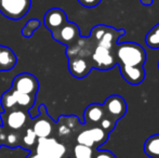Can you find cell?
<instances>
[{
    "label": "cell",
    "mask_w": 159,
    "mask_h": 158,
    "mask_svg": "<svg viewBox=\"0 0 159 158\" xmlns=\"http://www.w3.org/2000/svg\"><path fill=\"white\" fill-rule=\"evenodd\" d=\"M32 0H0V13L7 19L21 20L28 13Z\"/></svg>",
    "instance_id": "277c9868"
},
{
    "label": "cell",
    "mask_w": 159,
    "mask_h": 158,
    "mask_svg": "<svg viewBox=\"0 0 159 158\" xmlns=\"http://www.w3.org/2000/svg\"><path fill=\"white\" fill-rule=\"evenodd\" d=\"M0 146H1V143H0Z\"/></svg>",
    "instance_id": "d6a6232c"
},
{
    "label": "cell",
    "mask_w": 159,
    "mask_h": 158,
    "mask_svg": "<svg viewBox=\"0 0 159 158\" xmlns=\"http://www.w3.org/2000/svg\"><path fill=\"white\" fill-rule=\"evenodd\" d=\"M144 153L151 158H159V133L147 138L144 143Z\"/></svg>",
    "instance_id": "ac0fdd59"
},
{
    "label": "cell",
    "mask_w": 159,
    "mask_h": 158,
    "mask_svg": "<svg viewBox=\"0 0 159 158\" xmlns=\"http://www.w3.org/2000/svg\"><path fill=\"white\" fill-rule=\"evenodd\" d=\"M145 42L151 49H159V24L155 25L147 33Z\"/></svg>",
    "instance_id": "ffe728a7"
},
{
    "label": "cell",
    "mask_w": 159,
    "mask_h": 158,
    "mask_svg": "<svg viewBox=\"0 0 159 158\" xmlns=\"http://www.w3.org/2000/svg\"><path fill=\"white\" fill-rule=\"evenodd\" d=\"M158 70H159V61H158Z\"/></svg>",
    "instance_id": "1f68e13d"
},
{
    "label": "cell",
    "mask_w": 159,
    "mask_h": 158,
    "mask_svg": "<svg viewBox=\"0 0 159 158\" xmlns=\"http://www.w3.org/2000/svg\"><path fill=\"white\" fill-rule=\"evenodd\" d=\"M93 158H116L115 155L107 150H96Z\"/></svg>",
    "instance_id": "484cf974"
},
{
    "label": "cell",
    "mask_w": 159,
    "mask_h": 158,
    "mask_svg": "<svg viewBox=\"0 0 159 158\" xmlns=\"http://www.w3.org/2000/svg\"><path fill=\"white\" fill-rule=\"evenodd\" d=\"M23 143L25 145V147L27 148H30L37 143V137H36L35 132L33 131L32 128H28L26 130L25 134L23 135Z\"/></svg>",
    "instance_id": "cb8c5ba5"
},
{
    "label": "cell",
    "mask_w": 159,
    "mask_h": 158,
    "mask_svg": "<svg viewBox=\"0 0 159 158\" xmlns=\"http://www.w3.org/2000/svg\"><path fill=\"white\" fill-rule=\"evenodd\" d=\"M67 22V15L62 9L52 8L46 12L43 16L44 26L50 30L51 33L57 30L62 25Z\"/></svg>",
    "instance_id": "8fae6325"
},
{
    "label": "cell",
    "mask_w": 159,
    "mask_h": 158,
    "mask_svg": "<svg viewBox=\"0 0 159 158\" xmlns=\"http://www.w3.org/2000/svg\"><path fill=\"white\" fill-rule=\"evenodd\" d=\"M102 0H78L81 6L86 7V8H94V7L98 6Z\"/></svg>",
    "instance_id": "4316f807"
},
{
    "label": "cell",
    "mask_w": 159,
    "mask_h": 158,
    "mask_svg": "<svg viewBox=\"0 0 159 158\" xmlns=\"http://www.w3.org/2000/svg\"><path fill=\"white\" fill-rule=\"evenodd\" d=\"M11 89L21 93L36 95L39 89V81L30 73H21L14 77Z\"/></svg>",
    "instance_id": "52a82bcc"
},
{
    "label": "cell",
    "mask_w": 159,
    "mask_h": 158,
    "mask_svg": "<svg viewBox=\"0 0 159 158\" xmlns=\"http://www.w3.org/2000/svg\"><path fill=\"white\" fill-rule=\"evenodd\" d=\"M116 61L119 67H139L144 66L146 52L141 44L127 41L116 44Z\"/></svg>",
    "instance_id": "6da1fadb"
},
{
    "label": "cell",
    "mask_w": 159,
    "mask_h": 158,
    "mask_svg": "<svg viewBox=\"0 0 159 158\" xmlns=\"http://www.w3.org/2000/svg\"><path fill=\"white\" fill-rule=\"evenodd\" d=\"M16 55L10 48L0 44V65L2 72L12 70L16 64Z\"/></svg>",
    "instance_id": "2e32d148"
},
{
    "label": "cell",
    "mask_w": 159,
    "mask_h": 158,
    "mask_svg": "<svg viewBox=\"0 0 159 158\" xmlns=\"http://www.w3.org/2000/svg\"><path fill=\"white\" fill-rule=\"evenodd\" d=\"M36 153L46 158H69V152L66 145L59 142L55 138L37 139Z\"/></svg>",
    "instance_id": "7a4b0ae2"
},
{
    "label": "cell",
    "mask_w": 159,
    "mask_h": 158,
    "mask_svg": "<svg viewBox=\"0 0 159 158\" xmlns=\"http://www.w3.org/2000/svg\"><path fill=\"white\" fill-rule=\"evenodd\" d=\"M116 120H114V119H111V117H108V116H106L105 115L104 116V118H103L102 120H101V122L98 124V126L101 127V128L103 129L104 131H106L107 133H111V131L115 129V127H116Z\"/></svg>",
    "instance_id": "d4e9b609"
},
{
    "label": "cell",
    "mask_w": 159,
    "mask_h": 158,
    "mask_svg": "<svg viewBox=\"0 0 159 158\" xmlns=\"http://www.w3.org/2000/svg\"><path fill=\"white\" fill-rule=\"evenodd\" d=\"M13 95L15 97V101H16V106L22 110H30L34 106L36 102V95H30V94H26V93H21L17 92L15 90H12Z\"/></svg>",
    "instance_id": "e0dca14e"
},
{
    "label": "cell",
    "mask_w": 159,
    "mask_h": 158,
    "mask_svg": "<svg viewBox=\"0 0 159 158\" xmlns=\"http://www.w3.org/2000/svg\"><path fill=\"white\" fill-rule=\"evenodd\" d=\"M121 76L128 84L132 86H138L142 84L145 79V68L144 66L139 67H119Z\"/></svg>",
    "instance_id": "5bb4252c"
},
{
    "label": "cell",
    "mask_w": 159,
    "mask_h": 158,
    "mask_svg": "<svg viewBox=\"0 0 159 158\" xmlns=\"http://www.w3.org/2000/svg\"><path fill=\"white\" fill-rule=\"evenodd\" d=\"M4 130V127H2V126H0V134H1V132Z\"/></svg>",
    "instance_id": "f546056e"
},
{
    "label": "cell",
    "mask_w": 159,
    "mask_h": 158,
    "mask_svg": "<svg viewBox=\"0 0 159 158\" xmlns=\"http://www.w3.org/2000/svg\"><path fill=\"white\" fill-rule=\"evenodd\" d=\"M103 107L105 111V115L111 117V119L118 121L126 115L127 103L121 95L113 94L105 100Z\"/></svg>",
    "instance_id": "ba28073f"
},
{
    "label": "cell",
    "mask_w": 159,
    "mask_h": 158,
    "mask_svg": "<svg viewBox=\"0 0 159 158\" xmlns=\"http://www.w3.org/2000/svg\"><path fill=\"white\" fill-rule=\"evenodd\" d=\"M105 111L103 107V104L98 103H92L86 107L84 112V124L87 127L92 126H98L101 120L104 118Z\"/></svg>",
    "instance_id": "7c38bea8"
},
{
    "label": "cell",
    "mask_w": 159,
    "mask_h": 158,
    "mask_svg": "<svg viewBox=\"0 0 159 158\" xmlns=\"http://www.w3.org/2000/svg\"><path fill=\"white\" fill-rule=\"evenodd\" d=\"M141 3L143 4V6H152L153 4V0H140Z\"/></svg>",
    "instance_id": "f1b7e54d"
},
{
    "label": "cell",
    "mask_w": 159,
    "mask_h": 158,
    "mask_svg": "<svg viewBox=\"0 0 159 158\" xmlns=\"http://www.w3.org/2000/svg\"><path fill=\"white\" fill-rule=\"evenodd\" d=\"M84 124H80V121L76 116H68V117H61L57 127V132L61 138L70 135L74 132H79L80 130L77 129L82 128ZM82 130V129H81Z\"/></svg>",
    "instance_id": "4fadbf2b"
},
{
    "label": "cell",
    "mask_w": 159,
    "mask_h": 158,
    "mask_svg": "<svg viewBox=\"0 0 159 158\" xmlns=\"http://www.w3.org/2000/svg\"><path fill=\"white\" fill-rule=\"evenodd\" d=\"M115 49L105 48V47L96 44L94 50L91 55V62H92V67L101 70H111L117 65L115 55Z\"/></svg>",
    "instance_id": "5b68a950"
},
{
    "label": "cell",
    "mask_w": 159,
    "mask_h": 158,
    "mask_svg": "<svg viewBox=\"0 0 159 158\" xmlns=\"http://www.w3.org/2000/svg\"><path fill=\"white\" fill-rule=\"evenodd\" d=\"M51 34H52L53 39L68 47L80 37V30L77 24L67 21L64 25H62L61 27L52 32Z\"/></svg>",
    "instance_id": "9c48e42d"
},
{
    "label": "cell",
    "mask_w": 159,
    "mask_h": 158,
    "mask_svg": "<svg viewBox=\"0 0 159 158\" xmlns=\"http://www.w3.org/2000/svg\"><path fill=\"white\" fill-rule=\"evenodd\" d=\"M41 23L39 20L37 19H30V21H27V23L24 25V27L22 28V35L25 38H30L33 36V34L40 27Z\"/></svg>",
    "instance_id": "7402d4cb"
},
{
    "label": "cell",
    "mask_w": 159,
    "mask_h": 158,
    "mask_svg": "<svg viewBox=\"0 0 159 158\" xmlns=\"http://www.w3.org/2000/svg\"><path fill=\"white\" fill-rule=\"evenodd\" d=\"M0 102H1V105H2V107H3L4 112L12 110V108L17 107L15 97H14V95H13V93L11 90L7 91V92H4L3 94H2Z\"/></svg>",
    "instance_id": "44dd1931"
},
{
    "label": "cell",
    "mask_w": 159,
    "mask_h": 158,
    "mask_svg": "<svg viewBox=\"0 0 159 158\" xmlns=\"http://www.w3.org/2000/svg\"><path fill=\"white\" fill-rule=\"evenodd\" d=\"M108 133L104 131L100 126L87 127L80 130L76 135V143L89 146L98 150L108 139Z\"/></svg>",
    "instance_id": "3957f363"
},
{
    "label": "cell",
    "mask_w": 159,
    "mask_h": 158,
    "mask_svg": "<svg viewBox=\"0 0 159 158\" xmlns=\"http://www.w3.org/2000/svg\"><path fill=\"white\" fill-rule=\"evenodd\" d=\"M95 151L92 147L76 143L69 153V158H93Z\"/></svg>",
    "instance_id": "d6986e66"
},
{
    "label": "cell",
    "mask_w": 159,
    "mask_h": 158,
    "mask_svg": "<svg viewBox=\"0 0 159 158\" xmlns=\"http://www.w3.org/2000/svg\"><path fill=\"white\" fill-rule=\"evenodd\" d=\"M20 144V134L17 131H7V137L6 141H4V145L9 146V147H15Z\"/></svg>",
    "instance_id": "603a6c76"
},
{
    "label": "cell",
    "mask_w": 159,
    "mask_h": 158,
    "mask_svg": "<svg viewBox=\"0 0 159 158\" xmlns=\"http://www.w3.org/2000/svg\"><path fill=\"white\" fill-rule=\"evenodd\" d=\"M3 122V127L11 131H20L26 126L28 120V114L25 110L15 107L10 111L4 112L3 115L0 116Z\"/></svg>",
    "instance_id": "8992f818"
},
{
    "label": "cell",
    "mask_w": 159,
    "mask_h": 158,
    "mask_svg": "<svg viewBox=\"0 0 159 158\" xmlns=\"http://www.w3.org/2000/svg\"><path fill=\"white\" fill-rule=\"evenodd\" d=\"M92 62L90 59L81 56L68 57L69 73L76 78H84L92 70Z\"/></svg>",
    "instance_id": "30bf717a"
},
{
    "label": "cell",
    "mask_w": 159,
    "mask_h": 158,
    "mask_svg": "<svg viewBox=\"0 0 159 158\" xmlns=\"http://www.w3.org/2000/svg\"><path fill=\"white\" fill-rule=\"evenodd\" d=\"M48 115L46 114V117L42 116V113L40 112L39 118L34 122L32 129L35 132L37 139H41V138H49L52 135L53 133V124L50 119L48 118Z\"/></svg>",
    "instance_id": "9a60e30c"
},
{
    "label": "cell",
    "mask_w": 159,
    "mask_h": 158,
    "mask_svg": "<svg viewBox=\"0 0 159 158\" xmlns=\"http://www.w3.org/2000/svg\"><path fill=\"white\" fill-rule=\"evenodd\" d=\"M26 158H46V157H43V156H41L40 154H38V153H30V155H28Z\"/></svg>",
    "instance_id": "83f0119b"
},
{
    "label": "cell",
    "mask_w": 159,
    "mask_h": 158,
    "mask_svg": "<svg viewBox=\"0 0 159 158\" xmlns=\"http://www.w3.org/2000/svg\"><path fill=\"white\" fill-rule=\"evenodd\" d=\"M0 72H2V68H1V65H0Z\"/></svg>",
    "instance_id": "4dcf8cb0"
}]
</instances>
